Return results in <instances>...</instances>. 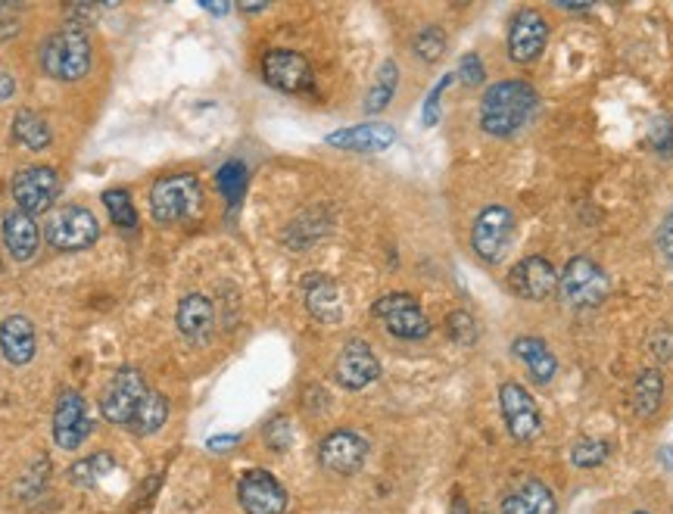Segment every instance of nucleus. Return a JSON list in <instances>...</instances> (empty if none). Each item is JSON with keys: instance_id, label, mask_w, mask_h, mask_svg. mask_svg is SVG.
Masks as SVG:
<instances>
[{"instance_id": "obj_6", "label": "nucleus", "mask_w": 673, "mask_h": 514, "mask_svg": "<svg viewBox=\"0 0 673 514\" xmlns=\"http://www.w3.org/2000/svg\"><path fill=\"white\" fill-rule=\"evenodd\" d=\"M150 390H147V380H144V374L138 372V368H119L113 377H110V384H107V390H103V397H100V412H103V418L110 421V424H116V427H128L132 424V418H135V412H138L140 399L147 397Z\"/></svg>"}, {"instance_id": "obj_18", "label": "nucleus", "mask_w": 673, "mask_h": 514, "mask_svg": "<svg viewBox=\"0 0 673 514\" xmlns=\"http://www.w3.org/2000/svg\"><path fill=\"white\" fill-rule=\"evenodd\" d=\"M175 322H178V330L185 334L187 343L203 347V343H210L212 330H215V309L203 293H187L178 303Z\"/></svg>"}, {"instance_id": "obj_12", "label": "nucleus", "mask_w": 673, "mask_h": 514, "mask_svg": "<svg viewBox=\"0 0 673 514\" xmlns=\"http://www.w3.org/2000/svg\"><path fill=\"white\" fill-rule=\"evenodd\" d=\"M365 459H369V440L359 437L356 430H334L319 446V462L327 474L337 477H352L356 471H362Z\"/></svg>"}, {"instance_id": "obj_40", "label": "nucleus", "mask_w": 673, "mask_h": 514, "mask_svg": "<svg viewBox=\"0 0 673 514\" xmlns=\"http://www.w3.org/2000/svg\"><path fill=\"white\" fill-rule=\"evenodd\" d=\"M13 93H16V82H13V75L0 72V103H3V100H10Z\"/></svg>"}, {"instance_id": "obj_15", "label": "nucleus", "mask_w": 673, "mask_h": 514, "mask_svg": "<svg viewBox=\"0 0 673 514\" xmlns=\"http://www.w3.org/2000/svg\"><path fill=\"white\" fill-rule=\"evenodd\" d=\"M88 434H91V418H88V405L82 393L75 390L60 393L57 409H53V443L72 452L88 440Z\"/></svg>"}, {"instance_id": "obj_14", "label": "nucleus", "mask_w": 673, "mask_h": 514, "mask_svg": "<svg viewBox=\"0 0 673 514\" xmlns=\"http://www.w3.org/2000/svg\"><path fill=\"white\" fill-rule=\"evenodd\" d=\"M549 41V23L546 16L534 10V7H524L518 10V16L511 20L509 28V57L514 63H534L543 57Z\"/></svg>"}, {"instance_id": "obj_44", "label": "nucleus", "mask_w": 673, "mask_h": 514, "mask_svg": "<svg viewBox=\"0 0 673 514\" xmlns=\"http://www.w3.org/2000/svg\"><path fill=\"white\" fill-rule=\"evenodd\" d=\"M636 514H649V512H636Z\"/></svg>"}, {"instance_id": "obj_10", "label": "nucleus", "mask_w": 673, "mask_h": 514, "mask_svg": "<svg viewBox=\"0 0 673 514\" xmlns=\"http://www.w3.org/2000/svg\"><path fill=\"white\" fill-rule=\"evenodd\" d=\"M57 193H60V175L50 165H32L13 178L16 210L28 212V215H41L50 210Z\"/></svg>"}, {"instance_id": "obj_16", "label": "nucleus", "mask_w": 673, "mask_h": 514, "mask_svg": "<svg viewBox=\"0 0 673 514\" xmlns=\"http://www.w3.org/2000/svg\"><path fill=\"white\" fill-rule=\"evenodd\" d=\"M509 287L514 297L531 300V303H543L552 297V290L558 287V272L552 268V262L543 256L521 259L509 272Z\"/></svg>"}, {"instance_id": "obj_37", "label": "nucleus", "mask_w": 673, "mask_h": 514, "mask_svg": "<svg viewBox=\"0 0 673 514\" xmlns=\"http://www.w3.org/2000/svg\"><path fill=\"white\" fill-rule=\"evenodd\" d=\"M265 440H269V446H272L275 452H284V449L290 446V424H287V418L272 421V424L265 427Z\"/></svg>"}, {"instance_id": "obj_21", "label": "nucleus", "mask_w": 673, "mask_h": 514, "mask_svg": "<svg viewBox=\"0 0 673 514\" xmlns=\"http://www.w3.org/2000/svg\"><path fill=\"white\" fill-rule=\"evenodd\" d=\"M3 243L10 250V256L16 262H28L38 253V243H41V231L35 225V215L28 212H7L3 215Z\"/></svg>"}, {"instance_id": "obj_27", "label": "nucleus", "mask_w": 673, "mask_h": 514, "mask_svg": "<svg viewBox=\"0 0 673 514\" xmlns=\"http://www.w3.org/2000/svg\"><path fill=\"white\" fill-rule=\"evenodd\" d=\"M13 135H16V140H20L23 147L35 150V153L47 150L50 140H53L47 118L32 113V110H20V113H16V118H13Z\"/></svg>"}, {"instance_id": "obj_23", "label": "nucleus", "mask_w": 673, "mask_h": 514, "mask_svg": "<svg viewBox=\"0 0 673 514\" xmlns=\"http://www.w3.org/2000/svg\"><path fill=\"white\" fill-rule=\"evenodd\" d=\"M302 293H306L309 312H312L319 322H325V325H337V322H340V312H344V309H340V297H337L334 280L319 275V272H312L309 278L302 280Z\"/></svg>"}, {"instance_id": "obj_42", "label": "nucleus", "mask_w": 673, "mask_h": 514, "mask_svg": "<svg viewBox=\"0 0 673 514\" xmlns=\"http://www.w3.org/2000/svg\"><path fill=\"white\" fill-rule=\"evenodd\" d=\"M449 514H471L468 512V505H464L462 496H456V499H452V509H449Z\"/></svg>"}, {"instance_id": "obj_43", "label": "nucleus", "mask_w": 673, "mask_h": 514, "mask_svg": "<svg viewBox=\"0 0 673 514\" xmlns=\"http://www.w3.org/2000/svg\"><path fill=\"white\" fill-rule=\"evenodd\" d=\"M207 10H210V13H228L232 7H228V3H219V7H212V3H207Z\"/></svg>"}, {"instance_id": "obj_11", "label": "nucleus", "mask_w": 673, "mask_h": 514, "mask_svg": "<svg viewBox=\"0 0 673 514\" xmlns=\"http://www.w3.org/2000/svg\"><path fill=\"white\" fill-rule=\"evenodd\" d=\"M237 502L247 514H284L287 512V490L275 474L253 467L237 484Z\"/></svg>"}, {"instance_id": "obj_38", "label": "nucleus", "mask_w": 673, "mask_h": 514, "mask_svg": "<svg viewBox=\"0 0 673 514\" xmlns=\"http://www.w3.org/2000/svg\"><path fill=\"white\" fill-rule=\"evenodd\" d=\"M452 82V75H446L440 85L434 88V93L427 97V106H424V125H437V118H440V93L446 91V85Z\"/></svg>"}, {"instance_id": "obj_28", "label": "nucleus", "mask_w": 673, "mask_h": 514, "mask_svg": "<svg viewBox=\"0 0 673 514\" xmlns=\"http://www.w3.org/2000/svg\"><path fill=\"white\" fill-rule=\"evenodd\" d=\"M113 467H116V459L110 452H94L70 467V480L75 487L88 490V487H97L107 474H113Z\"/></svg>"}, {"instance_id": "obj_22", "label": "nucleus", "mask_w": 673, "mask_h": 514, "mask_svg": "<svg viewBox=\"0 0 673 514\" xmlns=\"http://www.w3.org/2000/svg\"><path fill=\"white\" fill-rule=\"evenodd\" d=\"M502 514H558V499L556 492L549 490L546 484L539 480H527L521 484L518 490H511L502 505H499Z\"/></svg>"}, {"instance_id": "obj_9", "label": "nucleus", "mask_w": 673, "mask_h": 514, "mask_svg": "<svg viewBox=\"0 0 673 514\" xmlns=\"http://www.w3.org/2000/svg\"><path fill=\"white\" fill-rule=\"evenodd\" d=\"M262 75L272 88L284 93H306L315 85L309 60L297 50H287V47H275L262 57Z\"/></svg>"}, {"instance_id": "obj_3", "label": "nucleus", "mask_w": 673, "mask_h": 514, "mask_svg": "<svg viewBox=\"0 0 673 514\" xmlns=\"http://www.w3.org/2000/svg\"><path fill=\"white\" fill-rule=\"evenodd\" d=\"M203 206V187L200 178L182 172V175H165L150 190V212L160 225H175L194 218Z\"/></svg>"}, {"instance_id": "obj_2", "label": "nucleus", "mask_w": 673, "mask_h": 514, "mask_svg": "<svg viewBox=\"0 0 673 514\" xmlns=\"http://www.w3.org/2000/svg\"><path fill=\"white\" fill-rule=\"evenodd\" d=\"M41 70L57 82H78L91 70V41L78 25L53 32L41 45Z\"/></svg>"}, {"instance_id": "obj_35", "label": "nucleus", "mask_w": 673, "mask_h": 514, "mask_svg": "<svg viewBox=\"0 0 673 514\" xmlns=\"http://www.w3.org/2000/svg\"><path fill=\"white\" fill-rule=\"evenodd\" d=\"M446 330H449V337H452L456 343H462V347H471L474 337H477V325H474V318H471L468 312H452V315L446 318Z\"/></svg>"}, {"instance_id": "obj_20", "label": "nucleus", "mask_w": 673, "mask_h": 514, "mask_svg": "<svg viewBox=\"0 0 673 514\" xmlns=\"http://www.w3.org/2000/svg\"><path fill=\"white\" fill-rule=\"evenodd\" d=\"M396 140V131L384 122H369V125H356L327 135V143L337 150H356V153H381Z\"/></svg>"}, {"instance_id": "obj_17", "label": "nucleus", "mask_w": 673, "mask_h": 514, "mask_svg": "<svg viewBox=\"0 0 673 514\" xmlns=\"http://www.w3.org/2000/svg\"><path fill=\"white\" fill-rule=\"evenodd\" d=\"M334 377H337V384L347 387V390H365L369 384H374V380L381 377V362H377V355H374L369 343L352 340V343H347V347L340 350V355H337Z\"/></svg>"}, {"instance_id": "obj_1", "label": "nucleus", "mask_w": 673, "mask_h": 514, "mask_svg": "<svg viewBox=\"0 0 673 514\" xmlns=\"http://www.w3.org/2000/svg\"><path fill=\"white\" fill-rule=\"evenodd\" d=\"M539 110V93L527 82H496L481 100V128L493 138L518 135Z\"/></svg>"}, {"instance_id": "obj_25", "label": "nucleus", "mask_w": 673, "mask_h": 514, "mask_svg": "<svg viewBox=\"0 0 673 514\" xmlns=\"http://www.w3.org/2000/svg\"><path fill=\"white\" fill-rule=\"evenodd\" d=\"M165 421H169V399L163 393H157V390H150L147 397L140 399L138 412H135V418H132L128 427L138 437H153V434L163 430Z\"/></svg>"}, {"instance_id": "obj_24", "label": "nucleus", "mask_w": 673, "mask_h": 514, "mask_svg": "<svg viewBox=\"0 0 673 514\" xmlns=\"http://www.w3.org/2000/svg\"><path fill=\"white\" fill-rule=\"evenodd\" d=\"M514 355L524 362V368L531 372L536 384H549L558 372V362L552 350L539 340V337H518L514 340Z\"/></svg>"}, {"instance_id": "obj_31", "label": "nucleus", "mask_w": 673, "mask_h": 514, "mask_svg": "<svg viewBox=\"0 0 673 514\" xmlns=\"http://www.w3.org/2000/svg\"><path fill=\"white\" fill-rule=\"evenodd\" d=\"M215 187H219V193H222L232 206H237V203L244 200V193H247V165L240 163V160H232V163L222 165L219 175H215Z\"/></svg>"}, {"instance_id": "obj_29", "label": "nucleus", "mask_w": 673, "mask_h": 514, "mask_svg": "<svg viewBox=\"0 0 673 514\" xmlns=\"http://www.w3.org/2000/svg\"><path fill=\"white\" fill-rule=\"evenodd\" d=\"M396 85H399V66H396L394 60H387V63L377 70L372 91L365 97V113H372V116L374 113H384V110L390 106V100H394Z\"/></svg>"}, {"instance_id": "obj_26", "label": "nucleus", "mask_w": 673, "mask_h": 514, "mask_svg": "<svg viewBox=\"0 0 673 514\" xmlns=\"http://www.w3.org/2000/svg\"><path fill=\"white\" fill-rule=\"evenodd\" d=\"M661 402H664V377L655 368H646L633 384V409L639 418H651L661 409Z\"/></svg>"}, {"instance_id": "obj_39", "label": "nucleus", "mask_w": 673, "mask_h": 514, "mask_svg": "<svg viewBox=\"0 0 673 514\" xmlns=\"http://www.w3.org/2000/svg\"><path fill=\"white\" fill-rule=\"evenodd\" d=\"M658 247H661V253L673 262V210L664 215V222H661V228H658Z\"/></svg>"}, {"instance_id": "obj_4", "label": "nucleus", "mask_w": 673, "mask_h": 514, "mask_svg": "<svg viewBox=\"0 0 673 514\" xmlns=\"http://www.w3.org/2000/svg\"><path fill=\"white\" fill-rule=\"evenodd\" d=\"M97 237H100V222L85 206H60L45 218V240L53 250L78 253L94 247Z\"/></svg>"}, {"instance_id": "obj_36", "label": "nucleus", "mask_w": 673, "mask_h": 514, "mask_svg": "<svg viewBox=\"0 0 673 514\" xmlns=\"http://www.w3.org/2000/svg\"><path fill=\"white\" fill-rule=\"evenodd\" d=\"M456 75L462 78L468 88L481 85V82H484V63L477 60V53H468V57H462V63H459V72H456Z\"/></svg>"}, {"instance_id": "obj_13", "label": "nucleus", "mask_w": 673, "mask_h": 514, "mask_svg": "<svg viewBox=\"0 0 673 514\" xmlns=\"http://www.w3.org/2000/svg\"><path fill=\"white\" fill-rule=\"evenodd\" d=\"M499 409H502V418L509 434L518 443H531L536 434L543 430V418H539V409H536L534 397L521 387V384H502L499 387Z\"/></svg>"}, {"instance_id": "obj_5", "label": "nucleus", "mask_w": 673, "mask_h": 514, "mask_svg": "<svg viewBox=\"0 0 673 514\" xmlns=\"http://www.w3.org/2000/svg\"><path fill=\"white\" fill-rule=\"evenodd\" d=\"M561 297L574 309H596L608 300V275L593 262V259H571L558 278Z\"/></svg>"}, {"instance_id": "obj_33", "label": "nucleus", "mask_w": 673, "mask_h": 514, "mask_svg": "<svg viewBox=\"0 0 673 514\" xmlns=\"http://www.w3.org/2000/svg\"><path fill=\"white\" fill-rule=\"evenodd\" d=\"M611 455V446L605 440H581L571 449V462L577 467H599Z\"/></svg>"}, {"instance_id": "obj_30", "label": "nucleus", "mask_w": 673, "mask_h": 514, "mask_svg": "<svg viewBox=\"0 0 673 514\" xmlns=\"http://www.w3.org/2000/svg\"><path fill=\"white\" fill-rule=\"evenodd\" d=\"M103 206H107V212H110V218H113L116 228H122V231H135V228H138V210H135L128 190L110 187V190L103 193Z\"/></svg>"}, {"instance_id": "obj_41", "label": "nucleus", "mask_w": 673, "mask_h": 514, "mask_svg": "<svg viewBox=\"0 0 673 514\" xmlns=\"http://www.w3.org/2000/svg\"><path fill=\"white\" fill-rule=\"evenodd\" d=\"M234 443H240V437H237V434H232V437H215V440H210V449L222 452L225 446H234Z\"/></svg>"}, {"instance_id": "obj_8", "label": "nucleus", "mask_w": 673, "mask_h": 514, "mask_svg": "<svg viewBox=\"0 0 673 514\" xmlns=\"http://www.w3.org/2000/svg\"><path fill=\"white\" fill-rule=\"evenodd\" d=\"M511 234H514V215L509 206H487L471 228V250L477 253V259L493 265L509 253Z\"/></svg>"}, {"instance_id": "obj_19", "label": "nucleus", "mask_w": 673, "mask_h": 514, "mask_svg": "<svg viewBox=\"0 0 673 514\" xmlns=\"http://www.w3.org/2000/svg\"><path fill=\"white\" fill-rule=\"evenodd\" d=\"M0 352L10 365H28L38 352V334L32 318L25 315H10L0 325Z\"/></svg>"}, {"instance_id": "obj_34", "label": "nucleus", "mask_w": 673, "mask_h": 514, "mask_svg": "<svg viewBox=\"0 0 673 514\" xmlns=\"http://www.w3.org/2000/svg\"><path fill=\"white\" fill-rule=\"evenodd\" d=\"M649 143L655 153L661 156H673V125L668 116L651 118L649 125Z\"/></svg>"}, {"instance_id": "obj_32", "label": "nucleus", "mask_w": 673, "mask_h": 514, "mask_svg": "<svg viewBox=\"0 0 673 514\" xmlns=\"http://www.w3.org/2000/svg\"><path fill=\"white\" fill-rule=\"evenodd\" d=\"M443 53H446V35L437 25H427L421 28L419 38H415V57L424 63H437Z\"/></svg>"}, {"instance_id": "obj_7", "label": "nucleus", "mask_w": 673, "mask_h": 514, "mask_svg": "<svg viewBox=\"0 0 673 514\" xmlns=\"http://www.w3.org/2000/svg\"><path fill=\"white\" fill-rule=\"evenodd\" d=\"M372 312L399 340H424L431 334V322L412 293H387L374 303Z\"/></svg>"}]
</instances>
